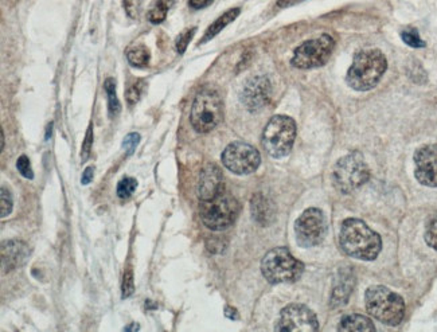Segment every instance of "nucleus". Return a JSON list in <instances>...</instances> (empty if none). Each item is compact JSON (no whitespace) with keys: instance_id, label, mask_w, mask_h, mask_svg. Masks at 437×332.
Wrapping results in <instances>:
<instances>
[{"instance_id":"f257e3e1","label":"nucleus","mask_w":437,"mask_h":332,"mask_svg":"<svg viewBox=\"0 0 437 332\" xmlns=\"http://www.w3.org/2000/svg\"><path fill=\"white\" fill-rule=\"evenodd\" d=\"M339 245L347 255L362 261H374L382 251L379 234L356 218H349L342 223Z\"/></svg>"},{"instance_id":"f03ea898","label":"nucleus","mask_w":437,"mask_h":332,"mask_svg":"<svg viewBox=\"0 0 437 332\" xmlns=\"http://www.w3.org/2000/svg\"><path fill=\"white\" fill-rule=\"evenodd\" d=\"M386 69L388 61L381 50H362L356 53L353 64L347 70L346 82L354 91L366 92L379 84Z\"/></svg>"},{"instance_id":"7ed1b4c3","label":"nucleus","mask_w":437,"mask_h":332,"mask_svg":"<svg viewBox=\"0 0 437 332\" xmlns=\"http://www.w3.org/2000/svg\"><path fill=\"white\" fill-rule=\"evenodd\" d=\"M365 307L370 317L386 326H398L405 317L404 299L384 285H374L366 291Z\"/></svg>"},{"instance_id":"20e7f679","label":"nucleus","mask_w":437,"mask_h":332,"mask_svg":"<svg viewBox=\"0 0 437 332\" xmlns=\"http://www.w3.org/2000/svg\"><path fill=\"white\" fill-rule=\"evenodd\" d=\"M304 272V264L295 258L287 248H275L264 255L261 273L271 284L296 283Z\"/></svg>"},{"instance_id":"39448f33","label":"nucleus","mask_w":437,"mask_h":332,"mask_svg":"<svg viewBox=\"0 0 437 332\" xmlns=\"http://www.w3.org/2000/svg\"><path fill=\"white\" fill-rule=\"evenodd\" d=\"M331 178L335 190L347 195L358 190L369 180L370 170L363 155L354 151L337 161Z\"/></svg>"},{"instance_id":"423d86ee","label":"nucleus","mask_w":437,"mask_h":332,"mask_svg":"<svg viewBox=\"0 0 437 332\" xmlns=\"http://www.w3.org/2000/svg\"><path fill=\"white\" fill-rule=\"evenodd\" d=\"M224 119V102L214 89H202L195 95L190 113V123L198 133H209Z\"/></svg>"},{"instance_id":"0eeeda50","label":"nucleus","mask_w":437,"mask_h":332,"mask_svg":"<svg viewBox=\"0 0 437 332\" xmlns=\"http://www.w3.org/2000/svg\"><path fill=\"white\" fill-rule=\"evenodd\" d=\"M240 210L238 201L224 191L210 201H201L199 217L208 229L222 232L236 222Z\"/></svg>"},{"instance_id":"6e6552de","label":"nucleus","mask_w":437,"mask_h":332,"mask_svg":"<svg viewBox=\"0 0 437 332\" xmlns=\"http://www.w3.org/2000/svg\"><path fill=\"white\" fill-rule=\"evenodd\" d=\"M295 138L296 123L293 119L284 114H277L264 128L262 147L272 158H284L291 152Z\"/></svg>"},{"instance_id":"1a4fd4ad","label":"nucleus","mask_w":437,"mask_h":332,"mask_svg":"<svg viewBox=\"0 0 437 332\" xmlns=\"http://www.w3.org/2000/svg\"><path fill=\"white\" fill-rule=\"evenodd\" d=\"M335 48V41L331 35L323 34L318 38L306 41L299 48H296L291 64L303 70L316 69L324 66L330 61Z\"/></svg>"},{"instance_id":"9d476101","label":"nucleus","mask_w":437,"mask_h":332,"mask_svg":"<svg viewBox=\"0 0 437 332\" xmlns=\"http://www.w3.org/2000/svg\"><path fill=\"white\" fill-rule=\"evenodd\" d=\"M327 220L323 211L318 207H309L295 222L296 242L302 248H314L321 245L327 236Z\"/></svg>"},{"instance_id":"9b49d317","label":"nucleus","mask_w":437,"mask_h":332,"mask_svg":"<svg viewBox=\"0 0 437 332\" xmlns=\"http://www.w3.org/2000/svg\"><path fill=\"white\" fill-rule=\"evenodd\" d=\"M221 159L227 170L236 175L252 174L259 168L261 163L259 151L253 145L243 142L229 144Z\"/></svg>"},{"instance_id":"f8f14e48","label":"nucleus","mask_w":437,"mask_h":332,"mask_svg":"<svg viewBox=\"0 0 437 332\" xmlns=\"http://www.w3.org/2000/svg\"><path fill=\"white\" fill-rule=\"evenodd\" d=\"M276 331L314 332L319 330L318 317L303 304H290L281 310L276 321Z\"/></svg>"},{"instance_id":"ddd939ff","label":"nucleus","mask_w":437,"mask_h":332,"mask_svg":"<svg viewBox=\"0 0 437 332\" xmlns=\"http://www.w3.org/2000/svg\"><path fill=\"white\" fill-rule=\"evenodd\" d=\"M271 95L272 86L269 79L265 76H256L248 79L243 85L241 102L248 111L259 112L269 104Z\"/></svg>"},{"instance_id":"4468645a","label":"nucleus","mask_w":437,"mask_h":332,"mask_svg":"<svg viewBox=\"0 0 437 332\" xmlns=\"http://www.w3.org/2000/svg\"><path fill=\"white\" fill-rule=\"evenodd\" d=\"M415 176L422 186L437 187V144H426L416 151Z\"/></svg>"},{"instance_id":"2eb2a0df","label":"nucleus","mask_w":437,"mask_h":332,"mask_svg":"<svg viewBox=\"0 0 437 332\" xmlns=\"http://www.w3.org/2000/svg\"><path fill=\"white\" fill-rule=\"evenodd\" d=\"M196 192L201 201H210L224 192V175L215 164H208L202 168L199 178Z\"/></svg>"},{"instance_id":"dca6fc26","label":"nucleus","mask_w":437,"mask_h":332,"mask_svg":"<svg viewBox=\"0 0 437 332\" xmlns=\"http://www.w3.org/2000/svg\"><path fill=\"white\" fill-rule=\"evenodd\" d=\"M30 255L29 245L23 241L8 239L1 244V268L4 272H11L26 264Z\"/></svg>"},{"instance_id":"f3484780","label":"nucleus","mask_w":437,"mask_h":332,"mask_svg":"<svg viewBox=\"0 0 437 332\" xmlns=\"http://www.w3.org/2000/svg\"><path fill=\"white\" fill-rule=\"evenodd\" d=\"M250 210L253 220L261 226H268L275 221V205L262 194H256L250 201Z\"/></svg>"},{"instance_id":"a211bd4d","label":"nucleus","mask_w":437,"mask_h":332,"mask_svg":"<svg viewBox=\"0 0 437 332\" xmlns=\"http://www.w3.org/2000/svg\"><path fill=\"white\" fill-rule=\"evenodd\" d=\"M356 280L353 279L351 273H347V272H343L340 273L339 277L335 281V286L332 289V293H331V307L332 308H338L340 305H344L349 298H350V293H351V289L354 286Z\"/></svg>"},{"instance_id":"6ab92c4d","label":"nucleus","mask_w":437,"mask_h":332,"mask_svg":"<svg viewBox=\"0 0 437 332\" xmlns=\"http://www.w3.org/2000/svg\"><path fill=\"white\" fill-rule=\"evenodd\" d=\"M339 331L356 332V331H375V326L372 320L368 317L359 315V314H350L342 317L339 323Z\"/></svg>"},{"instance_id":"aec40b11","label":"nucleus","mask_w":437,"mask_h":332,"mask_svg":"<svg viewBox=\"0 0 437 332\" xmlns=\"http://www.w3.org/2000/svg\"><path fill=\"white\" fill-rule=\"evenodd\" d=\"M240 13H241L240 8H231V10L227 11L224 15L220 16L214 23H211L210 26H209V29L205 32L203 38L201 39V45L209 42L214 36H217V35L222 32L227 26H229L237 16L240 15Z\"/></svg>"},{"instance_id":"412c9836","label":"nucleus","mask_w":437,"mask_h":332,"mask_svg":"<svg viewBox=\"0 0 437 332\" xmlns=\"http://www.w3.org/2000/svg\"><path fill=\"white\" fill-rule=\"evenodd\" d=\"M174 0H156L154 7L148 13V19L154 25H159L167 18V13L173 6Z\"/></svg>"},{"instance_id":"4be33fe9","label":"nucleus","mask_w":437,"mask_h":332,"mask_svg":"<svg viewBox=\"0 0 437 332\" xmlns=\"http://www.w3.org/2000/svg\"><path fill=\"white\" fill-rule=\"evenodd\" d=\"M127 60L132 66L146 67L149 64V51L144 46H135L128 50Z\"/></svg>"},{"instance_id":"5701e85b","label":"nucleus","mask_w":437,"mask_h":332,"mask_svg":"<svg viewBox=\"0 0 437 332\" xmlns=\"http://www.w3.org/2000/svg\"><path fill=\"white\" fill-rule=\"evenodd\" d=\"M104 89H105V92H107V95H108L109 114L114 117L116 114H119V113H120V109H121L120 101H119L117 95H116V82H114V79H107L105 84H104Z\"/></svg>"},{"instance_id":"b1692460","label":"nucleus","mask_w":437,"mask_h":332,"mask_svg":"<svg viewBox=\"0 0 437 332\" xmlns=\"http://www.w3.org/2000/svg\"><path fill=\"white\" fill-rule=\"evenodd\" d=\"M136 187H137V180L130 176H126L117 185V195L121 199H127L133 194V191L136 190Z\"/></svg>"},{"instance_id":"393cba45","label":"nucleus","mask_w":437,"mask_h":332,"mask_svg":"<svg viewBox=\"0 0 437 332\" xmlns=\"http://www.w3.org/2000/svg\"><path fill=\"white\" fill-rule=\"evenodd\" d=\"M0 198H1V202H0L1 204V206H0V217L6 218L13 211V206H14L13 194H11V191L3 186L1 190H0Z\"/></svg>"},{"instance_id":"a878e982","label":"nucleus","mask_w":437,"mask_h":332,"mask_svg":"<svg viewBox=\"0 0 437 332\" xmlns=\"http://www.w3.org/2000/svg\"><path fill=\"white\" fill-rule=\"evenodd\" d=\"M401 38L405 44L410 48H425V42L420 38V34L416 29H408L401 32Z\"/></svg>"},{"instance_id":"bb28decb","label":"nucleus","mask_w":437,"mask_h":332,"mask_svg":"<svg viewBox=\"0 0 437 332\" xmlns=\"http://www.w3.org/2000/svg\"><path fill=\"white\" fill-rule=\"evenodd\" d=\"M425 242L437 251V215H433L426 223Z\"/></svg>"},{"instance_id":"cd10ccee","label":"nucleus","mask_w":437,"mask_h":332,"mask_svg":"<svg viewBox=\"0 0 437 332\" xmlns=\"http://www.w3.org/2000/svg\"><path fill=\"white\" fill-rule=\"evenodd\" d=\"M121 298L123 299H128L130 296L133 295L135 292V284H133V273L132 270L128 269L126 270L124 273V277H123V284H121Z\"/></svg>"},{"instance_id":"c85d7f7f","label":"nucleus","mask_w":437,"mask_h":332,"mask_svg":"<svg viewBox=\"0 0 437 332\" xmlns=\"http://www.w3.org/2000/svg\"><path fill=\"white\" fill-rule=\"evenodd\" d=\"M195 32H196V27H193V29H190V30H186V32H182L178 38H177L175 46H177V51H178L179 54H183V53L186 51V48L189 46L190 41H191L193 36H194Z\"/></svg>"},{"instance_id":"c756f323","label":"nucleus","mask_w":437,"mask_h":332,"mask_svg":"<svg viewBox=\"0 0 437 332\" xmlns=\"http://www.w3.org/2000/svg\"><path fill=\"white\" fill-rule=\"evenodd\" d=\"M143 88H144V82L143 81H137L136 84L130 85L127 91V101L130 105H133L139 101L140 95L143 93Z\"/></svg>"},{"instance_id":"7c9ffc66","label":"nucleus","mask_w":437,"mask_h":332,"mask_svg":"<svg viewBox=\"0 0 437 332\" xmlns=\"http://www.w3.org/2000/svg\"><path fill=\"white\" fill-rule=\"evenodd\" d=\"M17 168L18 171L20 173V175L26 179H34V171L32 168V164H30V160L27 157L22 155L20 158L17 160Z\"/></svg>"},{"instance_id":"2f4dec72","label":"nucleus","mask_w":437,"mask_h":332,"mask_svg":"<svg viewBox=\"0 0 437 332\" xmlns=\"http://www.w3.org/2000/svg\"><path fill=\"white\" fill-rule=\"evenodd\" d=\"M123 4H124V8H126L128 16L135 19L139 16L143 0H123Z\"/></svg>"},{"instance_id":"473e14b6","label":"nucleus","mask_w":437,"mask_h":332,"mask_svg":"<svg viewBox=\"0 0 437 332\" xmlns=\"http://www.w3.org/2000/svg\"><path fill=\"white\" fill-rule=\"evenodd\" d=\"M92 144H93V131H92V126H89L88 132H86V136H85V142L82 144V161H86L88 158H89L90 151H92Z\"/></svg>"},{"instance_id":"72a5a7b5","label":"nucleus","mask_w":437,"mask_h":332,"mask_svg":"<svg viewBox=\"0 0 437 332\" xmlns=\"http://www.w3.org/2000/svg\"><path fill=\"white\" fill-rule=\"evenodd\" d=\"M140 142V135L139 133H130L124 138L123 142V148L127 151L128 155H132L137 147V144Z\"/></svg>"},{"instance_id":"f704fd0d","label":"nucleus","mask_w":437,"mask_h":332,"mask_svg":"<svg viewBox=\"0 0 437 332\" xmlns=\"http://www.w3.org/2000/svg\"><path fill=\"white\" fill-rule=\"evenodd\" d=\"M93 175H95V168L93 167H86L85 171L82 173V185H89L93 180Z\"/></svg>"},{"instance_id":"c9c22d12","label":"nucleus","mask_w":437,"mask_h":332,"mask_svg":"<svg viewBox=\"0 0 437 332\" xmlns=\"http://www.w3.org/2000/svg\"><path fill=\"white\" fill-rule=\"evenodd\" d=\"M214 0H190V7L194 10H201L210 6Z\"/></svg>"},{"instance_id":"e433bc0d","label":"nucleus","mask_w":437,"mask_h":332,"mask_svg":"<svg viewBox=\"0 0 437 332\" xmlns=\"http://www.w3.org/2000/svg\"><path fill=\"white\" fill-rule=\"evenodd\" d=\"M302 1H304V0H278L277 1V7L278 8H288V7L296 6V4L302 3Z\"/></svg>"},{"instance_id":"4c0bfd02","label":"nucleus","mask_w":437,"mask_h":332,"mask_svg":"<svg viewBox=\"0 0 437 332\" xmlns=\"http://www.w3.org/2000/svg\"><path fill=\"white\" fill-rule=\"evenodd\" d=\"M225 317H229V319H231V320L238 319L237 310H236V308H231V307H227V308H225Z\"/></svg>"},{"instance_id":"58836bf2","label":"nucleus","mask_w":437,"mask_h":332,"mask_svg":"<svg viewBox=\"0 0 437 332\" xmlns=\"http://www.w3.org/2000/svg\"><path fill=\"white\" fill-rule=\"evenodd\" d=\"M139 330V326L136 323H133L132 326H128L124 328V331H137Z\"/></svg>"},{"instance_id":"ea45409f","label":"nucleus","mask_w":437,"mask_h":332,"mask_svg":"<svg viewBox=\"0 0 437 332\" xmlns=\"http://www.w3.org/2000/svg\"><path fill=\"white\" fill-rule=\"evenodd\" d=\"M4 150V133H3V131H1V151Z\"/></svg>"}]
</instances>
